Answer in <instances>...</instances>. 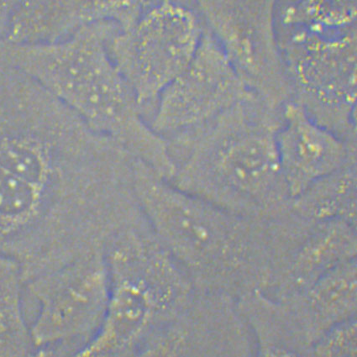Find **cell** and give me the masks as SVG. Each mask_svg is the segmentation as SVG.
I'll return each instance as SVG.
<instances>
[{"mask_svg": "<svg viewBox=\"0 0 357 357\" xmlns=\"http://www.w3.org/2000/svg\"><path fill=\"white\" fill-rule=\"evenodd\" d=\"M134 184L151 231L195 288L239 301L272 282L285 251L273 220L236 215L184 191L139 160Z\"/></svg>", "mask_w": 357, "mask_h": 357, "instance_id": "obj_1", "label": "cell"}, {"mask_svg": "<svg viewBox=\"0 0 357 357\" xmlns=\"http://www.w3.org/2000/svg\"><path fill=\"white\" fill-rule=\"evenodd\" d=\"M112 22L86 24L55 42L0 43V61L31 77L79 117L159 175L174 166L166 141L147 122L137 96L107 49Z\"/></svg>", "mask_w": 357, "mask_h": 357, "instance_id": "obj_2", "label": "cell"}, {"mask_svg": "<svg viewBox=\"0 0 357 357\" xmlns=\"http://www.w3.org/2000/svg\"><path fill=\"white\" fill-rule=\"evenodd\" d=\"M281 114L252 94L198 132L167 143L174 166L169 181L248 218L288 212L292 198L276 145Z\"/></svg>", "mask_w": 357, "mask_h": 357, "instance_id": "obj_3", "label": "cell"}, {"mask_svg": "<svg viewBox=\"0 0 357 357\" xmlns=\"http://www.w3.org/2000/svg\"><path fill=\"white\" fill-rule=\"evenodd\" d=\"M105 252L108 310L101 329L77 356H142L151 339L190 301L195 286L145 218L117 233Z\"/></svg>", "mask_w": 357, "mask_h": 357, "instance_id": "obj_4", "label": "cell"}, {"mask_svg": "<svg viewBox=\"0 0 357 357\" xmlns=\"http://www.w3.org/2000/svg\"><path fill=\"white\" fill-rule=\"evenodd\" d=\"M96 232L81 197L0 166V255L17 262L24 281L84 256Z\"/></svg>", "mask_w": 357, "mask_h": 357, "instance_id": "obj_5", "label": "cell"}, {"mask_svg": "<svg viewBox=\"0 0 357 357\" xmlns=\"http://www.w3.org/2000/svg\"><path fill=\"white\" fill-rule=\"evenodd\" d=\"M204 31L194 10L174 0H159L130 26L110 32L107 49L147 122L159 94L190 63Z\"/></svg>", "mask_w": 357, "mask_h": 357, "instance_id": "obj_6", "label": "cell"}, {"mask_svg": "<svg viewBox=\"0 0 357 357\" xmlns=\"http://www.w3.org/2000/svg\"><path fill=\"white\" fill-rule=\"evenodd\" d=\"M38 303L31 325L36 356H79L105 321L109 279L105 250L26 283Z\"/></svg>", "mask_w": 357, "mask_h": 357, "instance_id": "obj_7", "label": "cell"}, {"mask_svg": "<svg viewBox=\"0 0 357 357\" xmlns=\"http://www.w3.org/2000/svg\"><path fill=\"white\" fill-rule=\"evenodd\" d=\"M292 29L279 39L292 100L320 124L356 142V30L326 36Z\"/></svg>", "mask_w": 357, "mask_h": 357, "instance_id": "obj_8", "label": "cell"}, {"mask_svg": "<svg viewBox=\"0 0 357 357\" xmlns=\"http://www.w3.org/2000/svg\"><path fill=\"white\" fill-rule=\"evenodd\" d=\"M205 29L251 91L273 108L292 100L276 29L280 0H194Z\"/></svg>", "mask_w": 357, "mask_h": 357, "instance_id": "obj_9", "label": "cell"}, {"mask_svg": "<svg viewBox=\"0 0 357 357\" xmlns=\"http://www.w3.org/2000/svg\"><path fill=\"white\" fill-rule=\"evenodd\" d=\"M252 94L205 29L190 63L159 94L149 125L167 143L174 142L198 132Z\"/></svg>", "mask_w": 357, "mask_h": 357, "instance_id": "obj_10", "label": "cell"}, {"mask_svg": "<svg viewBox=\"0 0 357 357\" xmlns=\"http://www.w3.org/2000/svg\"><path fill=\"white\" fill-rule=\"evenodd\" d=\"M254 335L227 294L195 289L190 301L154 336L143 356H252Z\"/></svg>", "mask_w": 357, "mask_h": 357, "instance_id": "obj_11", "label": "cell"}, {"mask_svg": "<svg viewBox=\"0 0 357 357\" xmlns=\"http://www.w3.org/2000/svg\"><path fill=\"white\" fill-rule=\"evenodd\" d=\"M276 145L292 199L318 179L356 162V142L320 124L293 100L282 107Z\"/></svg>", "mask_w": 357, "mask_h": 357, "instance_id": "obj_12", "label": "cell"}, {"mask_svg": "<svg viewBox=\"0 0 357 357\" xmlns=\"http://www.w3.org/2000/svg\"><path fill=\"white\" fill-rule=\"evenodd\" d=\"M356 225L342 220L313 224L275 282L279 295L274 297L303 293L335 266L356 257Z\"/></svg>", "mask_w": 357, "mask_h": 357, "instance_id": "obj_13", "label": "cell"}, {"mask_svg": "<svg viewBox=\"0 0 357 357\" xmlns=\"http://www.w3.org/2000/svg\"><path fill=\"white\" fill-rule=\"evenodd\" d=\"M289 298L301 325L317 342L335 324L356 316V257L335 266L309 289Z\"/></svg>", "mask_w": 357, "mask_h": 357, "instance_id": "obj_14", "label": "cell"}, {"mask_svg": "<svg viewBox=\"0 0 357 357\" xmlns=\"http://www.w3.org/2000/svg\"><path fill=\"white\" fill-rule=\"evenodd\" d=\"M291 205L307 222L342 220L356 225V162L318 179Z\"/></svg>", "mask_w": 357, "mask_h": 357, "instance_id": "obj_15", "label": "cell"}, {"mask_svg": "<svg viewBox=\"0 0 357 357\" xmlns=\"http://www.w3.org/2000/svg\"><path fill=\"white\" fill-rule=\"evenodd\" d=\"M26 282L20 266L0 256V356H36L26 317Z\"/></svg>", "mask_w": 357, "mask_h": 357, "instance_id": "obj_16", "label": "cell"}, {"mask_svg": "<svg viewBox=\"0 0 357 357\" xmlns=\"http://www.w3.org/2000/svg\"><path fill=\"white\" fill-rule=\"evenodd\" d=\"M357 0H297L286 8L282 22L290 28L338 36L356 30Z\"/></svg>", "mask_w": 357, "mask_h": 357, "instance_id": "obj_17", "label": "cell"}, {"mask_svg": "<svg viewBox=\"0 0 357 357\" xmlns=\"http://www.w3.org/2000/svg\"><path fill=\"white\" fill-rule=\"evenodd\" d=\"M159 0H75L82 22L89 24L100 22L126 27L147 8Z\"/></svg>", "mask_w": 357, "mask_h": 357, "instance_id": "obj_18", "label": "cell"}, {"mask_svg": "<svg viewBox=\"0 0 357 357\" xmlns=\"http://www.w3.org/2000/svg\"><path fill=\"white\" fill-rule=\"evenodd\" d=\"M356 354V316L335 324L312 347L310 356H354Z\"/></svg>", "mask_w": 357, "mask_h": 357, "instance_id": "obj_19", "label": "cell"}, {"mask_svg": "<svg viewBox=\"0 0 357 357\" xmlns=\"http://www.w3.org/2000/svg\"><path fill=\"white\" fill-rule=\"evenodd\" d=\"M22 0H0V43L9 39L12 24Z\"/></svg>", "mask_w": 357, "mask_h": 357, "instance_id": "obj_20", "label": "cell"}]
</instances>
